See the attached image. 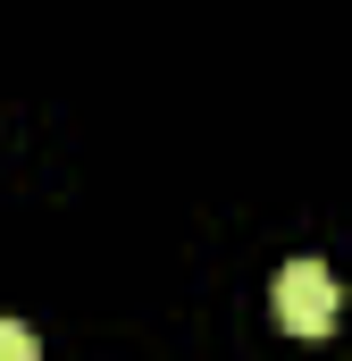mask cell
<instances>
[{"mask_svg":"<svg viewBox=\"0 0 352 361\" xmlns=\"http://www.w3.org/2000/svg\"><path fill=\"white\" fill-rule=\"evenodd\" d=\"M0 361H42V353H34V328H25V319H0Z\"/></svg>","mask_w":352,"mask_h":361,"instance_id":"2","label":"cell"},{"mask_svg":"<svg viewBox=\"0 0 352 361\" xmlns=\"http://www.w3.org/2000/svg\"><path fill=\"white\" fill-rule=\"evenodd\" d=\"M336 311H344V294H336L327 261H285V269H277V319H285L294 336H327Z\"/></svg>","mask_w":352,"mask_h":361,"instance_id":"1","label":"cell"}]
</instances>
